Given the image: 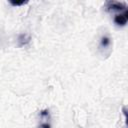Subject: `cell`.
Returning <instances> with one entry per match:
<instances>
[{"mask_svg": "<svg viewBox=\"0 0 128 128\" xmlns=\"http://www.w3.org/2000/svg\"><path fill=\"white\" fill-rule=\"evenodd\" d=\"M109 45H110V38L107 37V36L102 37V39H101V46L102 47H108Z\"/></svg>", "mask_w": 128, "mask_h": 128, "instance_id": "277c9868", "label": "cell"}, {"mask_svg": "<svg viewBox=\"0 0 128 128\" xmlns=\"http://www.w3.org/2000/svg\"><path fill=\"white\" fill-rule=\"evenodd\" d=\"M9 3L12 5V6H21V5H24V4H27L28 1H21V2H15V1H9Z\"/></svg>", "mask_w": 128, "mask_h": 128, "instance_id": "5b68a950", "label": "cell"}, {"mask_svg": "<svg viewBox=\"0 0 128 128\" xmlns=\"http://www.w3.org/2000/svg\"><path fill=\"white\" fill-rule=\"evenodd\" d=\"M127 21H128V10H125L124 13L117 14L114 17V22L118 26H124V25H126Z\"/></svg>", "mask_w": 128, "mask_h": 128, "instance_id": "7a4b0ae2", "label": "cell"}, {"mask_svg": "<svg viewBox=\"0 0 128 128\" xmlns=\"http://www.w3.org/2000/svg\"><path fill=\"white\" fill-rule=\"evenodd\" d=\"M30 41V36L27 35V34H21L18 38V42H19V46L22 47L26 44H28Z\"/></svg>", "mask_w": 128, "mask_h": 128, "instance_id": "3957f363", "label": "cell"}, {"mask_svg": "<svg viewBox=\"0 0 128 128\" xmlns=\"http://www.w3.org/2000/svg\"><path fill=\"white\" fill-rule=\"evenodd\" d=\"M106 9L107 10H113V11H121L126 8L125 2H119V1H108L106 2Z\"/></svg>", "mask_w": 128, "mask_h": 128, "instance_id": "6da1fadb", "label": "cell"}, {"mask_svg": "<svg viewBox=\"0 0 128 128\" xmlns=\"http://www.w3.org/2000/svg\"><path fill=\"white\" fill-rule=\"evenodd\" d=\"M39 128H51V125L48 123V122H44V123H41Z\"/></svg>", "mask_w": 128, "mask_h": 128, "instance_id": "8992f818", "label": "cell"}]
</instances>
